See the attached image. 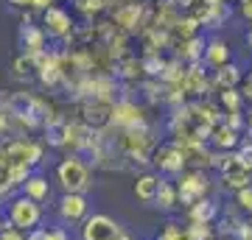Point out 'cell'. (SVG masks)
Wrapping results in <instances>:
<instances>
[{"label":"cell","instance_id":"7402d4cb","mask_svg":"<svg viewBox=\"0 0 252 240\" xmlns=\"http://www.w3.org/2000/svg\"><path fill=\"white\" fill-rule=\"evenodd\" d=\"M235 201H238V207H241L244 213H252V187L238 190V193H235Z\"/></svg>","mask_w":252,"mask_h":240},{"label":"cell","instance_id":"ba28073f","mask_svg":"<svg viewBox=\"0 0 252 240\" xmlns=\"http://www.w3.org/2000/svg\"><path fill=\"white\" fill-rule=\"evenodd\" d=\"M207 190V179L202 176V173H188V176L180 179V187H177V193H180V201L182 204L193 207L196 201H202V196H205Z\"/></svg>","mask_w":252,"mask_h":240},{"label":"cell","instance_id":"f546056e","mask_svg":"<svg viewBox=\"0 0 252 240\" xmlns=\"http://www.w3.org/2000/svg\"><path fill=\"white\" fill-rule=\"evenodd\" d=\"M250 79H252V76H250Z\"/></svg>","mask_w":252,"mask_h":240},{"label":"cell","instance_id":"9c48e42d","mask_svg":"<svg viewBox=\"0 0 252 240\" xmlns=\"http://www.w3.org/2000/svg\"><path fill=\"white\" fill-rule=\"evenodd\" d=\"M221 173H224V187H233L235 193L244 190V187H250V173H252V170L247 168V165H241V160H238L235 154L230 157V162L224 165Z\"/></svg>","mask_w":252,"mask_h":240},{"label":"cell","instance_id":"cb8c5ba5","mask_svg":"<svg viewBox=\"0 0 252 240\" xmlns=\"http://www.w3.org/2000/svg\"><path fill=\"white\" fill-rule=\"evenodd\" d=\"M0 240H26V235L17 229V226H3V232H0Z\"/></svg>","mask_w":252,"mask_h":240},{"label":"cell","instance_id":"6da1fadb","mask_svg":"<svg viewBox=\"0 0 252 240\" xmlns=\"http://www.w3.org/2000/svg\"><path fill=\"white\" fill-rule=\"evenodd\" d=\"M56 176H59V185L64 187V193H81L84 196V190H90V168L79 157H67V160L59 162Z\"/></svg>","mask_w":252,"mask_h":240},{"label":"cell","instance_id":"30bf717a","mask_svg":"<svg viewBox=\"0 0 252 240\" xmlns=\"http://www.w3.org/2000/svg\"><path fill=\"white\" fill-rule=\"evenodd\" d=\"M59 215L62 221H81L87 215V198L81 193H64L59 201Z\"/></svg>","mask_w":252,"mask_h":240},{"label":"cell","instance_id":"d4e9b609","mask_svg":"<svg viewBox=\"0 0 252 240\" xmlns=\"http://www.w3.org/2000/svg\"><path fill=\"white\" fill-rule=\"evenodd\" d=\"M26 240H48V229H36V232H31Z\"/></svg>","mask_w":252,"mask_h":240},{"label":"cell","instance_id":"7a4b0ae2","mask_svg":"<svg viewBox=\"0 0 252 240\" xmlns=\"http://www.w3.org/2000/svg\"><path fill=\"white\" fill-rule=\"evenodd\" d=\"M42 28H45L48 39H54V42H73V34H76V23H73L70 11L62 6H51L42 11Z\"/></svg>","mask_w":252,"mask_h":240},{"label":"cell","instance_id":"4316f807","mask_svg":"<svg viewBox=\"0 0 252 240\" xmlns=\"http://www.w3.org/2000/svg\"><path fill=\"white\" fill-rule=\"evenodd\" d=\"M118 240H132V238H129V235H124V232H121V235H118Z\"/></svg>","mask_w":252,"mask_h":240},{"label":"cell","instance_id":"5bb4252c","mask_svg":"<svg viewBox=\"0 0 252 240\" xmlns=\"http://www.w3.org/2000/svg\"><path fill=\"white\" fill-rule=\"evenodd\" d=\"M210 142H213L216 148H221V151H227V148H235V145H238V132H235V129H230L227 123H219L216 129H213V137H210Z\"/></svg>","mask_w":252,"mask_h":240},{"label":"cell","instance_id":"4fadbf2b","mask_svg":"<svg viewBox=\"0 0 252 240\" xmlns=\"http://www.w3.org/2000/svg\"><path fill=\"white\" fill-rule=\"evenodd\" d=\"M160 185H162V179L152 176V173H143V176H137V182H135V196L140 198V201H157Z\"/></svg>","mask_w":252,"mask_h":240},{"label":"cell","instance_id":"7c38bea8","mask_svg":"<svg viewBox=\"0 0 252 240\" xmlns=\"http://www.w3.org/2000/svg\"><path fill=\"white\" fill-rule=\"evenodd\" d=\"M238 81H241V67L238 64H224V67H219L213 70V89L219 92H224V89H235L238 87Z\"/></svg>","mask_w":252,"mask_h":240},{"label":"cell","instance_id":"603a6c76","mask_svg":"<svg viewBox=\"0 0 252 240\" xmlns=\"http://www.w3.org/2000/svg\"><path fill=\"white\" fill-rule=\"evenodd\" d=\"M235 157L241 160V165H247V168L252 170V142H244L241 148L235 151Z\"/></svg>","mask_w":252,"mask_h":240},{"label":"cell","instance_id":"f1b7e54d","mask_svg":"<svg viewBox=\"0 0 252 240\" xmlns=\"http://www.w3.org/2000/svg\"><path fill=\"white\" fill-rule=\"evenodd\" d=\"M0 232H3V226H0Z\"/></svg>","mask_w":252,"mask_h":240},{"label":"cell","instance_id":"e0dca14e","mask_svg":"<svg viewBox=\"0 0 252 240\" xmlns=\"http://www.w3.org/2000/svg\"><path fill=\"white\" fill-rule=\"evenodd\" d=\"M73 6L84 17H95V14H101V11H107L112 6V0H73Z\"/></svg>","mask_w":252,"mask_h":240},{"label":"cell","instance_id":"8fae6325","mask_svg":"<svg viewBox=\"0 0 252 240\" xmlns=\"http://www.w3.org/2000/svg\"><path fill=\"white\" fill-rule=\"evenodd\" d=\"M210 70H219V67H224V64H230V45L224 42V39H210L205 48V62Z\"/></svg>","mask_w":252,"mask_h":240},{"label":"cell","instance_id":"9a60e30c","mask_svg":"<svg viewBox=\"0 0 252 240\" xmlns=\"http://www.w3.org/2000/svg\"><path fill=\"white\" fill-rule=\"evenodd\" d=\"M14 79H31V76H39V64H36V56L20 53L14 59Z\"/></svg>","mask_w":252,"mask_h":240},{"label":"cell","instance_id":"5b68a950","mask_svg":"<svg viewBox=\"0 0 252 240\" xmlns=\"http://www.w3.org/2000/svg\"><path fill=\"white\" fill-rule=\"evenodd\" d=\"M17 45L20 51L28 56H39L48 51V34L42 26H34V23H20L17 28Z\"/></svg>","mask_w":252,"mask_h":240},{"label":"cell","instance_id":"83f0119b","mask_svg":"<svg viewBox=\"0 0 252 240\" xmlns=\"http://www.w3.org/2000/svg\"><path fill=\"white\" fill-rule=\"evenodd\" d=\"M247 42H250V45H252V31H250V34H247Z\"/></svg>","mask_w":252,"mask_h":240},{"label":"cell","instance_id":"44dd1931","mask_svg":"<svg viewBox=\"0 0 252 240\" xmlns=\"http://www.w3.org/2000/svg\"><path fill=\"white\" fill-rule=\"evenodd\" d=\"M207 238H210L207 223H190L188 229H185V240H207Z\"/></svg>","mask_w":252,"mask_h":240},{"label":"cell","instance_id":"ffe728a7","mask_svg":"<svg viewBox=\"0 0 252 240\" xmlns=\"http://www.w3.org/2000/svg\"><path fill=\"white\" fill-rule=\"evenodd\" d=\"M9 6L11 9H39V11H45L54 6V0H9Z\"/></svg>","mask_w":252,"mask_h":240},{"label":"cell","instance_id":"d6986e66","mask_svg":"<svg viewBox=\"0 0 252 240\" xmlns=\"http://www.w3.org/2000/svg\"><path fill=\"white\" fill-rule=\"evenodd\" d=\"M177 198H180L177 187H171L168 182H162V185H160V193H157V201H160L162 210H171V207L177 204Z\"/></svg>","mask_w":252,"mask_h":240},{"label":"cell","instance_id":"277c9868","mask_svg":"<svg viewBox=\"0 0 252 240\" xmlns=\"http://www.w3.org/2000/svg\"><path fill=\"white\" fill-rule=\"evenodd\" d=\"M39 218H42V210H39V201H34V198L23 196L9 204V223L17 229H34Z\"/></svg>","mask_w":252,"mask_h":240},{"label":"cell","instance_id":"2e32d148","mask_svg":"<svg viewBox=\"0 0 252 240\" xmlns=\"http://www.w3.org/2000/svg\"><path fill=\"white\" fill-rule=\"evenodd\" d=\"M23 190H26V196L34 198V201H45V198L51 196L48 179H42V176H28V182L23 185Z\"/></svg>","mask_w":252,"mask_h":240},{"label":"cell","instance_id":"3957f363","mask_svg":"<svg viewBox=\"0 0 252 240\" xmlns=\"http://www.w3.org/2000/svg\"><path fill=\"white\" fill-rule=\"evenodd\" d=\"M112 109L115 104L104 98H84L79 101V112H81V123L95 129V132H104L112 126Z\"/></svg>","mask_w":252,"mask_h":240},{"label":"cell","instance_id":"ac0fdd59","mask_svg":"<svg viewBox=\"0 0 252 240\" xmlns=\"http://www.w3.org/2000/svg\"><path fill=\"white\" fill-rule=\"evenodd\" d=\"M241 101H244V92H238V89H224V92H219V104H221V109H227V115L241 112Z\"/></svg>","mask_w":252,"mask_h":240},{"label":"cell","instance_id":"52a82bcc","mask_svg":"<svg viewBox=\"0 0 252 240\" xmlns=\"http://www.w3.org/2000/svg\"><path fill=\"white\" fill-rule=\"evenodd\" d=\"M121 229L109 215H93L81 226V240H118Z\"/></svg>","mask_w":252,"mask_h":240},{"label":"cell","instance_id":"8992f818","mask_svg":"<svg viewBox=\"0 0 252 240\" xmlns=\"http://www.w3.org/2000/svg\"><path fill=\"white\" fill-rule=\"evenodd\" d=\"M154 165L162 173H182V168L188 165V154L182 151L180 142H168V145H160L154 151Z\"/></svg>","mask_w":252,"mask_h":240},{"label":"cell","instance_id":"484cf974","mask_svg":"<svg viewBox=\"0 0 252 240\" xmlns=\"http://www.w3.org/2000/svg\"><path fill=\"white\" fill-rule=\"evenodd\" d=\"M247 134H250V137H252V117H250V120H247Z\"/></svg>","mask_w":252,"mask_h":240}]
</instances>
